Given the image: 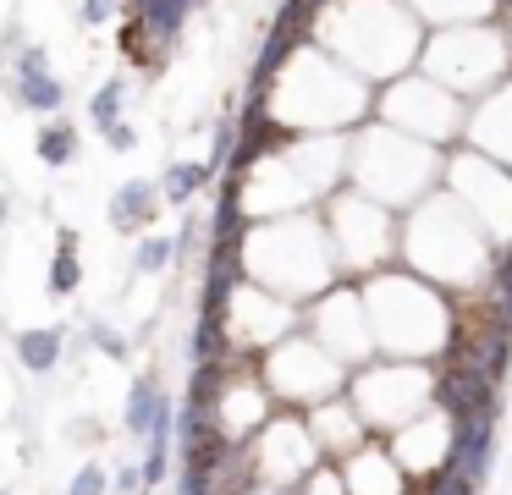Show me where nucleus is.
<instances>
[{
	"label": "nucleus",
	"instance_id": "f257e3e1",
	"mask_svg": "<svg viewBox=\"0 0 512 495\" xmlns=\"http://www.w3.org/2000/svg\"><path fill=\"white\" fill-rule=\"evenodd\" d=\"M6 94H12L23 110H34V116H61V105H67V83L50 72V55L39 50V44H23V50H17L12 77H6Z\"/></svg>",
	"mask_w": 512,
	"mask_h": 495
},
{
	"label": "nucleus",
	"instance_id": "f03ea898",
	"mask_svg": "<svg viewBox=\"0 0 512 495\" xmlns=\"http://www.w3.org/2000/svg\"><path fill=\"white\" fill-rule=\"evenodd\" d=\"M490 451H496V413H463L452 418V446H446V468L485 479L490 473Z\"/></svg>",
	"mask_w": 512,
	"mask_h": 495
},
{
	"label": "nucleus",
	"instance_id": "7ed1b4c3",
	"mask_svg": "<svg viewBox=\"0 0 512 495\" xmlns=\"http://www.w3.org/2000/svg\"><path fill=\"white\" fill-rule=\"evenodd\" d=\"M435 396L446 402V413H452V418H463V413H496V374L479 369V363L457 358V369L435 385Z\"/></svg>",
	"mask_w": 512,
	"mask_h": 495
},
{
	"label": "nucleus",
	"instance_id": "20e7f679",
	"mask_svg": "<svg viewBox=\"0 0 512 495\" xmlns=\"http://www.w3.org/2000/svg\"><path fill=\"white\" fill-rule=\"evenodd\" d=\"M160 198H166V187H155L149 176H133V182H122L116 187V198H111V226L116 231H144L149 220L160 215Z\"/></svg>",
	"mask_w": 512,
	"mask_h": 495
},
{
	"label": "nucleus",
	"instance_id": "39448f33",
	"mask_svg": "<svg viewBox=\"0 0 512 495\" xmlns=\"http://www.w3.org/2000/svg\"><path fill=\"white\" fill-rule=\"evenodd\" d=\"M237 275H243V259H237V242H215L210 275H204V308L226 314V303L237 297Z\"/></svg>",
	"mask_w": 512,
	"mask_h": 495
},
{
	"label": "nucleus",
	"instance_id": "423d86ee",
	"mask_svg": "<svg viewBox=\"0 0 512 495\" xmlns=\"http://www.w3.org/2000/svg\"><path fill=\"white\" fill-rule=\"evenodd\" d=\"M193 6L199 0H138V22H144V33L155 44H177V33L193 17Z\"/></svg>",
	"mask_w": 512,
	"mask_h": 495
},
{
	"label": "nucleus",
	"instance_id": "0eeeda50",
	"mask_svg": "<svg viewBox=\"0 0 512 495\" xmlns=\"http://www.w3.org/2000/svg\"><path fill=\"white\" fill-rule=\"evenodd\" d=\"M61 330L56 325H39V330H23V336H17V363H23L28 374H50L61 363Z\"/></svg>",
	"mask_w": 512,
	"mask_h": 495
},
{
	"label": "nucleus",
	"instance_id": "6e6552de",
	"mask_svg": "<svg viewBox=\"0 0 512 495\" xmlns=\"http://www.w3.org/2000/svg\"><path fill=\"white\" fill-rule=\"evenodd\" d=\"M78 281H83V264H78V231H61V248H56V259H50L45 286H50V297H72V292H78Z\"/></svg>",
	"mask_w": 512,
	"mask_h": 495
},
{
	"label": "nucleus",
	"instance_id": "1a4fd4ad",
	"mask_svg": "<svg viewBox=\"0 0 512 495\" xmlns=\"http://www.w3.org/2000/svg\"><path fill=\"white\" fill-rule=\"evenodd\" d=\"M34 149L45 165H72V154H78V127H72V121H45Z\"/></svg>",
	"mask_w": 512,
	"mask_h": 495
},
{
	"label": "nucleus",
	"instance_id": "9d476101",
	"mask_svg": "<svg viewBox=\"0 0 512 495\" xmlns=\"http://www.w3.org/2000/svg\"><path fill=\"white\" fill-rule=\"evenodd\" d=\"M210 182V165H199V160H177L166 171V204H193V193H199V187Z\"/></svg>",
	"mask_w": 512,
	"mask_h": 495
},
{
	"label": "nucleus",
	"instance_id": "9b49d317",
	"mask_svg": "<svg viewBox=\"0 0 512 495\" xmlns=\"http://www.w3.org/2000/svg\"><path fill=\"white\" fill-rule=\"evenodd\" d=\"M221 352H226V319L215 314V308H204L199 330H193V341H188V358L193 363H215Z\"/></svg>",
	"mask_w": 512,
	"mask_h": 495
},
{
	"label": "nucleus",
	"instance_id": "f8f14e48",
	"mask_svg": "<svg viewBox=\"0 0 512 495\" xmlns=\"http://www.w3.org/2000/svg\"><path fill=\"white\" fill-rule=\"evenodd\" d=\"M237 182H243V176H232V171H226L221 204H215V242H237V237H243V209H237Z\"/></svg>",
	"mask_w": 512,
	"mask_h": 495
},
{
	"label": "nucleus",
	"instance_id": "ddd939ff",
	"mask_svg": "<svg viewBox=\"0 0 512 495\" xmlns=\"http://www.w3.org/2000/svg\"><path fill=\"white\" fill-rule=\"evenodd\" d=\"M122 99H127V83H122V77H105V88H94V99H89L94 132H105L111 121H122Z\"/></svg>",
	"mask_w": 512,
	"mask_h": 495
},
{
	"label": "nucleus",
	"instance_id": "4468645a",
	"mask_svg": "<svg viewBox=\"0 0 512 495\" xmlns=\"http://www.w3.org/2000/svg\"><path fill=\"white\" fill-rule=\"evenodd\" d=\"M155 402H160V385L149 380H133V391H127V429L133 435H149V418H155Z\"/></svg>",
	"mask_w": 512,
	"mask_h": 495
},
{
	"label": "nucleus",
	"instance_id": "2eb2a0df",
	"mask_svg": "<svg viewBox=\"0 0 512 495\" xmlns=\"http://www.w3.org/2000/svg\"><path fill=\"white\" fill-rule=\"evenodd\" d=\"M171 259H177V242H171V237H144V242H138V253H133V270L160 275Z\"/></svg>",
	"mask_w": 512,
	"mask_h": 495
},
{
	"label": "nucleus",
	"instance_id": "dca6fc26",
	"mask_svg": "<svg viewBox=\"0 0 512 495\" xmlns=\"http://www.w3.org/2000/svg\"><path fill=\"white\" fill-rule=\"evenodd\" d=\"M138 468H144L149 484L166 479V468H171V435H149V451H144V462H138Z\"/></svg>",
	"mask_w": 512,
	"mask_h": 495
},
{
	"label": "nucleus",
	"instance_id": "f3484780",
	"mask_svg": "<svg viewBox=\"0 0 512 495\" xmlns=\"http://www.w3.org/2000/svg\"><path fill=\"white\" fill-rule=\"evenodd\" d=\"M111 490H116V479L100 468V462H89V468L72 473V490L67 495H111Z\"/></svg>",
	"mask_w": 512,
	"mask_h": 495
},
{
	"label": "nucleus",
	"instance_id": "a211bd4d",
	"mask_svg": "<svg viewBox=\"0 0 512 495\" xmlns=\"http://www.w3.org/2000/svg\"><path fill=\"white\" fill-rule=\"evenodd\" d=\"M89 341H94V347H100V352H105V358H116V363H127V341H122V336H116V330H111V325H89Z\"/></svg>",
	"mask_w": 512,
	"mask_h": 495
},
{
	"label": "nucleus",
	"instance_id": "6ab92c4d",
	"mask_svg": "<svg viewBox=\"0 0 512 495\" xmlns=\"http://www.w3.org/2000/svg\"><path fill=\"white\" fill-rule=\"evenodd\" d=\"M100 138H105V143H111V149H116V154H127V149H138V132H133V127H127V121H111V127H105V132H100Z\"/></svg>",
	"mask_w": 512,
	"mask_h": 495
},
{
	"label": "nucleus",
	"instance_id": "aec40b11",
	"mask_svg": "<svg viewBox=\"0 0 512 495\" xmlns=\"http://www.w3.org/2000/svg\"><path fill=\"white\" fill-rule=\"evenodd\" d=\"M116 6H122V0H83V22H89V28H100V22L116 17Z\"/></svg>",
	"mask_w": 512,
	"mask_h": 495
},
{
	"label": "nucleus",
	"instance_id": "412c9836",
	"mask_svg": "<svg viewBox=\"0 0 512 495\" xmlns=\"http://www.w3.org/2000/svg\"><path fill=\"white\" fill-rule=\"evenodd\" d=\"M144 468H122V473H116V490H127V495H138V490H144Z\"/></svg>",
	"mask_w": 512,
	"mask_h": 495
},
{
	"label": "nucleus",
	"instance_id": "4be33fe9",
	"mask_svg": "<svg viewBox=\"0 0 512 495\" xmlns=\"http://www.w3.org/2000/svg\"><path fill=\"white\" fill-rule=\"evenodd\" d=\"M6 215H12V209H6V198H0V226H6Z\"/></svg>",
	"mask_w": 512,
	"mask_h": 495
},
{
	"label": "nucleus",
	"instance_id": "5701e85b",
	"mask_svg": "<svg viewBox=\"0 0 512 495\" xmlns=\"http://www.w3.org/2000/svg\"><path fill=\"white\" fill-rule=\"evenodd\" d=\"M0 495H12V490H0Z\"/></svg>",
	"mask_w": 512,
	"mask_h": 495
}]
</instances>
